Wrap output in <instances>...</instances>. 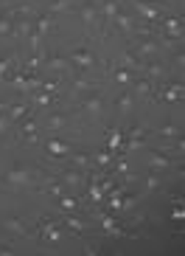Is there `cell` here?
<instances>
[{
	"label": "cell",
	"mask_w": 185,
	"mask_h": 256,
	"mask_svg": "<svg viewBox=\"0 0 185 256\" xmlns=\"http://www.w3.org/2000/svg\"><path fill=\"white\" fill-rule=\"evenodd\" d=\"M112 79H115V84H121V88H132L135 74L126 70V68H121V65H112Z\"/></svg>",
	"instance_id": "d6986e66"
},
{
	"label": "cell",
	"mask_w": 185,
	"mask_h": 256,
	"mask_svg": "<svg viewBox=\"0 0 185 256\" xmlns=\"http://www.w3.org/2000/svg\"><path fill=\"white\" fill-rule=\"evenodd\" d=\"M132 8L138 12L141 20H146V23H152V26H157L166 17V8L160 6L157 0H132Z\"/></svg>",
	"instance_id": "6da1fadb"
},
{
	"label": "cell",
	"mask_w": 185,
	"mask_h": 256,
	"mask_svg": "<svg viewBox=\"0 0 185 256\" xmlns=\"http://www.w3.org/2000/svg\"><path fill=\"white\" fill-rule=\"evenodd\" d=\"M183 96H185V88H183V82H171V84H166V88H157L155 93H152V98H163V102H183Z\"/></svg>",
	"instance_id": "8992f818"
},
{
	"label": "cell",
	"mask_w": 185,
	"mask_h": 256,
	"mask_svg": "<svg viewBox=\"0 0 185 256\" xmlns=\"http://www.w3.org/2000/svg\"><path fill=\"white\" fill-rule=\"evenodd\" d=\"M6 110H8V104L6 102H0V113H6Z\"/></svg>",
	"instance_id": "8d00e7d4"
},
{
	"label": "cell",
	"mask_w": 185,
	"mask_h": 256,
	"mask_svg": "<svg viewBox=\"0 0 185 256\" xmlns=\"http://www.w3.org/2000/svg\"><path fill=\"white\" fill-rule=\"evenodd\" d=\"M37 130H39V124H37V116H34V113H28L25 118L20 121V130H17V136H20V141L31 144L34 138H37Z\"/></svg>",
	"instance_id": "52a82bcc"
},
{
	"label": "cell",
	"mask_w": 185,
	"mask_h": 256,
	"mask_svg": "<svg viewBox=\"0 0 185 256\" xmlns=\"http://www.w3.org/2000/svg\"><path fill=\"white\" fill-rule=\"evenodd\" d=\"M132 104H135V93H132V88H121L118 102H115L118 113H121V116H129V113H132Z\"/></svg>",
	"instance_id": "9a60e30c"
},
{
	"label": "cell",
	"mask_w": 185,
	"mask_h": 256,
	"mask_svg": "<svg viewBox=\"0 0 185 256\" xmlns=\"http://www.w3.org/2000/svg\"><path fill=\"white\" fill-rule=\"evenodd\" d=\"M3 226H6L11 234H17V236H25V234H28V228H25L28 222H25L22 217H17V214H11V217H6V222H3Z\"/></svg>",
	"instance_id": "44dd1931"
},
{
	"label": "cell",
	"mask_w": 185,
	"mask_h": 256,
	"mask_svg": "<svg viewBox=\"0 0 185 256\" xmlns=\"http://www.w3.org/2000/svg\"><path fill=\"white\" fill-rule=\"evenodd\" d=\"M112 28H118V31H124L126 37H132V31H135V17L129 14V12H118V14H115V20H112Z\"/></svg>",
	"instance_id": "5bb4252c"
},
{
	"label": "cell",
	"mask_w": 185,
	"mask_h": 256,
	"mask_svg": "<svg viewBox=\"0 0 185 256\" xmlns=\"http://www.w3.org/2000/svg\"><path fill=\"white\" fill-rule=\"evenodd\" d=\"M31 113V107L25 104V102H14V104H8V110H6V116L11 118V124H17V121H22L25 116Z\"/></svg>",
	"instance_id": "ffe728a7"
},
{
	"label": "cell",
	"mask_w": 185,
	"mask_h": 256,
	"mask_svg": "<svg viewBox=\"0 0 185 256\" xmlns=\"http://www.w3.org/2000/svg\"><path fill=\"white\" fill-rule=\"evenodd\" d=\"M42 68H45V70H53V74H65V70L73 68V65H70V60H67V56L56 54V56H45V60H42Z\"/></svg>",
	"instance_id": "7c38bea8"
},
{
	"label": "cell",
	"mask_w": 185,
	"mask_h": 256,
	"mask_svg": "<svg viewBox=\"0 0 185 256\" xmlns=\"http://www.w3.org/2000/svg\"><path fill=\"white\" fill-rule=\"evenodd\" d=\"M149 166H152V172H163L171 166V158L166 152H152V158H149Z\"/></svg>",
	"instance_id": "603a6c76"
},
{
	"label": "cell",
	"mask_w": 185,
	"mask_h": 256,
	"mask_svg": "<svg viewBox=\"0 0 185 256\" xmlns=\"http://www.w3.org/2000/svg\"><path fill=\"white\" fill-rule=\"evenodd\" d=\"M59 180L65 183V188H76V186H82V180H87V172L76 169V166H67L65 172L59 174Z\"/></svg>",
	"instance_id": "8fae6325"
},
{
	"label": "cell",
	"mask_w": 185,
	"mask_h": 256,
	"mask_svg": "<svg viewBox=\"0 0 185 256\" xmlns=\"http://www.w3.org/2000/svg\"><path fill=\"white\" fill-rule=\"evenodd\" d=\"M67 160H70V166L82 169V172H93V158H90V155H84V152H70V155H67Z\"/></svg>",
	"instance_id": "ac0fdd59"
},
{
	"label": "cell",
	"mask_w": 185,
	"mask_h": 256,
	"mask_svg": "<svg viewBox=\"0 0 185 256\" xmlns=\"http://www.w3.org/2000/svg\"><path fill=\"white\" fill-rule=\"evenodd\" d=\"M171 220H174V222H183V220H185V206H183V203L171 211Z\"/></svg>",
	"instance_id": "e575fe53"
},
{
	"label": "cell",
	"mask_w": 185,
	"mask_h": 256,
	"mask_svg": "<svg viewBox=\"0 0 185 256\" xmlns=\"http://www.w3.org/2000/svg\"><path fill=\"white\" fill-rule=\"evenodd\" d=\"M45 180H48V183H45V188H48V194H51V197H62V194H65V183H62L59 178H45Z\"/></svg>",
	"instance_id": "83f0119b"
},
{
	"label": "cell",
	"mask_w": 185,
	"mask_h": 256,
	"mask_svg": "<svg viewBox=\"0 0 185 256\" xmlns=\"http://www.w3.org/2000/svg\"><path fill=\"white\" fill-rule=\"evenodd\" d=\"M62 226H67V228H70V231H76V234H87L90 228H93V226H90V222H87V220H79V217H76V214H67V217H65V222H62Z\"/></svg>",
	"instance_id": "7402d4cb"
},
{
	"label": "cell",
	"mask_w": 185,
	"mask_h": 256,
	"mask_svg": "<svg viewBox=\"0 0 185 256\" xmlns=\"http://www.w3.org/2000/svg\"><path fill=\"white\" fill-rule=\"evenodd\" d=\"M39 236L45 242H51V245H59L65 240V226L56 222V220H51V217H45V220H39Z\"/></svg>",
	"instance_id": "3957f363"
},
{
	"label": "cell",
	"mask_w": 185,
	"mask_h": 256,
	"mask_svg": "<svg viewBox=\"0 0 185 256\" xmlns=\"http://www.w3.org/2000/svg\"><path fill=\"white\" fill-rule=\"evenodd\" d=\"M160 186H163V178H160L157 172H152L146 178V188H149V192H155V188H160Z\"/></svg>",
	"instance_id": "836d02e7"
},
{
	"label": "cell",
	"mask_w": 185,
	"mask_h": 256,
	"mask_svg": "<svg viewBox=\"0 0 185 256\" xmlns=\"http://www.w3.org/2000/svg\"><path fill=\"white\" fill-rule=\"evenodd\" d=\"M82 110L90 116V118H101V113H104V93H90L87 102L82 104Z\"/></svg>",
	"instance_id": "30bf717a"
},
{
	"label": "cell",
	"mask_w": 185,
	"mask_h": 256,
	"mask_svg": "<svg viewBox=\"0 0 185 256\" xmlns=\"http://www.w3.org/2000/svg\"><path fill=\"white\" fill-rule=\"evenodd\" d=\"M155 88H157V84L152 82L149 76H143V74L132 82V93H135V96H141V98H149L152 93H155Z\"/></svg>",
	"instance_id": "4fadbf2b"
},
{
	"label": "cell",
	"mask_w": 185,
	"mask_h": 256,
	"mask_svg": "<svg viewBox=\"0 0 185 256\" xmlns=\"http://www.w3.org/2000/svg\"><path fill=\"white\" fill-rule=\"evenodd\" d=\"M45 150H48V155H51V158H67V155L73 152V146H70V144H65V141H59L56 136H51L48 141H45Z\"/></svg>",
	"instance_id": "9c48e42d"
},
{
	"label": "cell",
	"mask_w": 185,
	"mask_h": 256,
	"mask_svg": "<svg viewBox=\"0 0 185 256\" xmlns=\"http://www.w3.org/2000/svg\"><path fill=\"white\" fill-rule=\"evenodd\" d=\"M53 28V14H48V12H45V14H37L34 17V31H37V34H48V31Z\"/></svg>",
	"instance_id": "cb8c5ba5"
},
{
	"label": "cell",
	"mask_w": 185,
	"mask_h": 256,
	"mask_svg": "<svg viewBox=\"0 0 185 256\" xmlns=\"http://www.w3.org/2000/svg\"><path fill=\"white\" fill-rule=\"evenodd\" d=\"M0 37H14V17H11V12L0 14Z\"/></svg>",
	"instance_id": "484cf974"
},
{
	"label": "cell",
	"mask_w": 185,
	"mask_h": 256,
	"mask_svg": "<svg viewBox=\"0 0 185 256\" xmlns=\"http://www.w3.org/2000/svg\"><path fill=\"white\" fill-rule=\"evenodd\" d=\"M157 28L163 31V34H169V37H174V40H183V17H163V20L157 23Z\"/></svg>",
	"instance_id": "ba28073f"
},
{
	"label": "cell",
	"mask_w": 185,
	"mask_h": 256,
	"mask_svg": "<svg viewBox=\"0 0 185 256\" xmlns=\"http://www.w3.org/2000/svg\"><path fill=\"white\" fill-rule=\"evenodd\" d=\"M115 155H118V152L101 150L98 155H93V164H96V166H101V169H110V166H112V160H115Z\"/></svg>",
	"instance_id": "4316f807"
},
{
	"label": "cell",
	"mask_w": 185,
	"mask_h": 256,
	"mask_svg": "<svg viewBox=\"0 0 185 256\" xmlns=\"http://www.w3.org/2000/svg\"><path fill=\"white\" fill-rule=\"evenodd\" d=\"M45 127H48V132H51V136L62 132V130L67 127V113H48V118H45Z\"/></svg>",
	"instance_id": "2e32d148"
},
{
	"label": "cell",
	"mask_w": 185,
	"mask_h": 256,
	"mask_svg": "<svg viewBox=\"0 0 185 256\" xmlns=\"http://www.w3.org/2000/svg\"><path fill=\"white\" fill-rule=\"evenodd\" d=\"M56 203H59V208L65 211V214H73V211L79 208V200H76V197H70V194H62V197H56Z\"/></svg>",
	"instance_id": "f546056e"
},
{
	"label": "cell",
	"mask_w": 185,
	"mask_h": 256,
	"mask_svg": "<svg viewBox=\"0 0 185 256\" xmlns=\"http://www.w3.org/2000/svg\"><path fill=\"white\" fill-rule=\"evenodd\" d=\"M67 60H70V65H73L76 70H90V68H96V54L90 51V48H84V46L73 48V51L67 54Z\"/></svg>",
	"instance_id": "277c9868"
},
{
	"label": "cell",
	"mask_w": 185,
	"mask_h": 256,
	"mask_svg": "<svg viewBox=\"0 0 185 256\" xmlns=\"http://www.w3.org/2000/svg\"><path fill=\"white\" fill-rule=\"evenodd\" d=\"M79 17L87 31H101V12H98V0H82Z\"/></svg>",
	"instance_id": "7a4b0ae2"
},
{
	"label": "cell",
	"mask_w": 185,
	"mask_h": 256,
	"mask_svg": "<svg viewBox=\"0 0 185 256\" xmlns=\"http://www.w3.org/2000/svg\"><path fill=\"white\" fill-rule=\"evenodd\" d=\"M107 136H110V138H107V150H110V152H118L121 141H124V132H121L118 127H112L110 132H107Z\"/></svg>",
	"instance_id": "f1b7e54d"
},
{
	"label": "cell",
	"mask_w": 185,
	"mask_h": 256,
	"mask_svg": "<svg viewBox=\"0 0 185 256\" xmlns=\"http://www.w3.org/2000/svg\"><path fill=\"white\" fill-rule=\"evenodd\" d=\"M155 136L169 138V141H171V138H177V136H180V127H177V124H163V127H157V130H155Z\"/></svg>",
	"instance_id": "d6a6232c"
},
{
	"label": "cell",
	"mask_w": 185,
	"mask_h": 256,
	"mask_svg": "<svg viewBox=\"0 0 185 256\" xmlns=\"http://www.w3.org/2000/svg\"><path fill=\"white\" fill-rule=\"evenodd\" d=\"M28 96H31V102H34L37 107H51V102H53V93L42 90V88H37V90H31Z\"/></svg>",
	"instance_id": "d4e9b609"
},
{
	"label": "cell",
	"mask_w": 185,
	"mask_h": 256,
	"mask_svg": "<svg viewBox=\"0 0 185 256\" xmlns=\"http://www.w3.org/2000/svg\"><path fill=\"white\" fill-rule=\"evenodd\" d=\"M8 127H11V118H8L6 113H0V136H3V132H6Z\"/></svg>",
	"instance_id": "d590c367"
},
{
	"label": "cell",
	"mask_w": 185,
	"mask_h": 256,
	"mask_svg": "<svg viewBox=\"0 0 185 256\" xmlns=\"http://www.w3.org/2000/svg\"><path fill=\"white\" fill-rule=\"evenodd\" d=\"M70 6H73V0H53L51 6H48V14H65V12H70Z\"/></svg>",
	"instance_id": "1f68e13d"
},
{
	"label": "cell",
	"mask_w": 185,
	"mask_h": 256,
	"mask_svg": "<svg viewBox=\"0 0 185 256\" xmlns=\"http://www.w3.org/2000/svg\"><path fill=\"white\" fill-rule=\"evenodd\" d=\"M143 136H146V130L138 124V127L129 130V136H126V150L124 152H132V150H141L143 146Z\"/></svg>",
	"instance_id": "e0dca14e"
},
{
	"label": "cell",
	"mask_w": 185,
	"mask_h": 256,
	"mask_svg": "<svg viewBox=\"0 0 185 256\" xmlns=\"http://www.w3.org/2000/svg\"><path fill=\"white\" fill-rule=\"evenodd\" d=\"M76 88V90H90L93 88V82H90V76H87V70H79V74L73 76V82H70Z\"/></svg>",
	"instance_id": "4dcf8cb0"
},
{
	"label": "cell",
	"mask_w": 185,
	"mask_h": 256,
	"mask_svg": "<svg viewBox=\"0 0 185 256\" xmlns=\"http://www.w3.org/2000/svg\"><path fill=\"white\" fill-rule=\"evenodd\" d=\"M34 180V172L25 169V166H11L6 174H3V183L6 186H25V183Z\"/></svg>",
	"instance_id": "5b68a950"
}]
</instances>
